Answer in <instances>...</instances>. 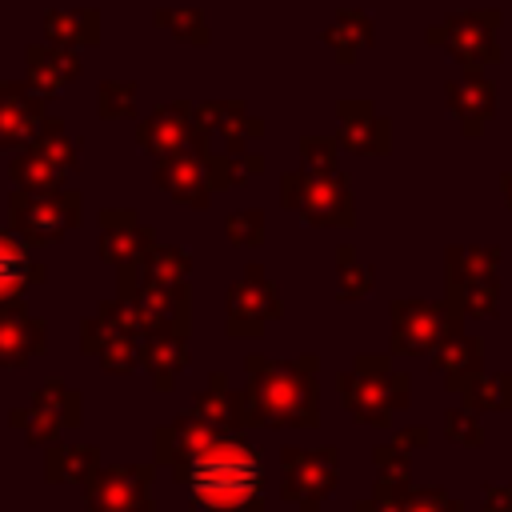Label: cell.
Returning <instances> with one entry per match:
<instances>
[{
  "label": "cell",
  "instance_id": "1",
  "mask_svg": "<svg viewBox=\"0 0 512 512\" xmlns=\"http://www.w3.org/2000/svg\"><path fill=\"white\" fill-rule=\"evenodd\" d=\"M192 488L208 504L240 508L260 492V460L236 444H216L192 460Z\"/></svg>",
  "mask_w": 512,
  "mask_h": 512
},
{
  "label": "cell",
  "instance_id": "2",
  "mask_svg": "<svg viewBox=\"0 0 512 512\" xmlns=\"http://www.w3.org/2000/svg\"><path fill=\"white\" fill-rule=\"evenodd\" d=\"M480 356H484V344L476 336H460V332H448L440 352H436V364L444 368L448 376V388H468L476 376H480Z\"/></svg>",
  "mask_w": 512,
  "mask_h": 512
},
{
  "label": "cell",
  "instance_id": "3",
  "mask_svg": "<svg viewBox=\"0 0 512 512\" xmlns=\"http://www.w3.org/2000/svg\"><path fill=\"white\" fill-rule=\"evenodd\" d=\"M444 336V320L436 308H416V316H396V348L404 352H424Z\"/></svg>",
  "mask_w": 512,
  "mask_h": 512
},
{
  "label": "cell",
  "instance_id": "4",
  "mask_svg": "<svg viewBox=\"0 0 512 512\" xmlns=\"http://www.w3.org/2000/svg\"><path fill=\"white\" fill-rule=\"evenodd\" d=\"M464 400L468 408H480V412H508L512 408V372H500V376H476L468 388H464Z\"/></svg>",
  "mask_w": 512,
  "mask_h": 512
},
{
  "label": "cell",
  "instance_id": "5",
  "mask_svg": "<svg viewBox=\"0 0 512 512\" xmlns=\"http://www.w3.org/2000/svg\"><path fill=\"white\" fill-rule=\"evenodd\" d=\"M452 104L464 108V116H468V124H472V132H476V124L496 108V96H492L488 84H480V80H464V84H452Z\"/></svg>",
  "mask_w": 512,
  "mask_h": 512
},
{
  "label": "cell",
  "instance_id": "6",
  "mask_svg": "<svg viewBox=\"0 0 512 512\" xmlns=\"http://www.w3.org/2000/svg\"><path fill=\"white\" fill-rule=\"evenodd\" d=\"M24 276H28V260H24V252H20L16 244L0 240V296L16 292Z\"/></svg>",
  "mask_w": 512,
  "mask_h": 512
},
{
  "label": "cell",
  "instance_id": "7",
  "mask_svg": "<svg viewBox=\"0 0 512 512\" xmlns=\"http://www.w3.org/2000/svg\"><path fill=\"white\" fill-rule=\"evenodd\" d=\"M444 428H448V436H452L456 444H468V448L484 444V428H480V420H476L472 412H460V408H452V412L444 416Z\"/></svg>",
  "mask_w": 512,
  "mask_h": 512
},
{
  "label": "cell",
  "instance_id": "8",
  "mask_svg": "<svg viewBox=\"0 0 512 512\" xmlns=\"http://www.w3.org/2000/svg\"><path fill=\"white\" fill-rule=\"evenodd\" d=\"M400 512H460V504L448 492L428 488V492H412L408 500H400Z\"/></svg>",
  "mask_w": 512,
  "mask_h": 512
},
{
  "label": "cell",
  "instance_id": "9",
  "mask_svg": "<svg viewBox=\"0 0 512 512\" xmlns=\"http://www.w3.org/2000/svg\"><path fill=\"white\" fill-rule=\"evenodd\" d=\"M480 512H512V484H488Z\"/></svg>",
  "mask_w": 512,
  "mask_h": 512
},
{
  "label": "cell",
  "instance_id": "10",
  "mask_svg": "<svg viewBox=\"0 0 512 512\" xmlns=\"http://www.w3.org/2000/svg\"><path fill=\"white\" fill-rule=\"evenodd\" d=\"M504 188H508L504 196H508V204H512V176H504Z\"/></svg>",
  "mask_w": 512,
  "mask_h": 512
}]
</instances>
